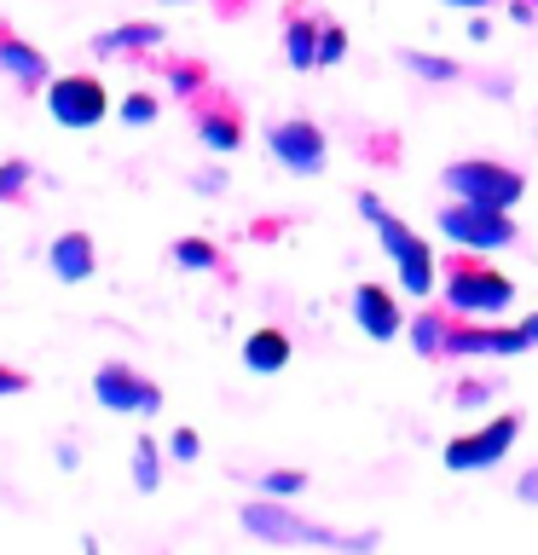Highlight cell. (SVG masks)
<instances>
[{
	"instance_id": "1",
	"label": "cell",
	"mask_w": 538,
	"mask_h": 555,
	"mask_svg": "<svg viewBox=\"0 0 538 555\" xmlns=\"http://www.w3.org/2000/svg\"><path fill=\"white\" fill-rule=\"evenodd\" d=\"M243 532L260 538V544H324V550H376V532H336V527H319V520L284 509L278 498H260V503H243Z\"/></svg>"
},
{
	"instance_id": "2",
	"label": "cell",
	"mask_w": 538,
	"mask_h": 555,
	"mask_svg": "<svg viewBox=\"0 0 538 555\" xmlns=\"http://www.w3.org/2000/svg\"><path fill=\"white\" fill-rule=\"evenodd\" d=\"M434 225H440V237L458 243L463 255H492V249H510L515 243L510 208H486V203H463V197H451L440 215H434Z\"/></svg>"
},
{
	"instance_id": "3",
	"label": "cell",
	"mask_w": 538,
	"mask_h": 555,
	"mask_svg": "<svg viewBox=\"0 0 538 555\" xmlns=\"http://www.w3.org/2000/svg\"><path fill=\"white\" fill-rule=\"evenodd\" d=\"M440 185L463 203H486V208H515L527 197V180L510 163H492V156H463V163L440 168Z\"/></svg>"
},
{
	"instance_id": "4",
	"label": "cell",
	"mask_w": 538,
	"mask_h": 555,
	"mask_svg": "<svg viewBox=\"0 0 538 555\" xmlns=\"http://www.w3.org/2000/svg\"><path fill=\"white\" fill-rule=\"evenodd\" d=\"M510 301H515V284L486 260H451L446 267V307L458 319H498V312H510Z\"/></svg>"
},
{
	"instance_id": "5",
	"label": "cell",
	"mask_w": 538,
	"mask_h": 555,
	"mask_svg": "<svg viewBox=\"0 0 538 555\" xmlns=\"http://www.w3.org/2000/svg\"><path fill=\"white\" fill-rule=\"evenodd\" d=\"M371 225L382 232V249H388V260H394L399 289H406V295H428L434 289V249H428V237H417L406 220L388 215V208H382Z\"/></svg>"
},
{
	"instance_id": "6",
	"label": "cell",
	"mask_w": 538,
	"mask_h": 555,
	"mask_svg": "<svg viewBox=\"0 0 538 555\" xmlns=\"http://www.w3.org/2000/svg\"><path fill=\"white\" fill-rule=\"evenodd\" d=\"M515 434H521V416H492L486 428H469V434H458V440H446L440 457H446L451 475H475V468H498L503 457H510Z\"/></svg>"
},
{
	"instance_id": "7",
	"label": "cell",
	"mask_w": 538,
	"mask_h": 555,
	"mask_svg": "<svg viewBox=\"0 0 538 555\" xmlns=\"http://www.w3.org/2000/svg\"><path fill=\"white\" fill-rule=\"evenodd\" d=\"M47 111L59 128H99L111 99H104V81L99 76H52L47 81Z\"/></svg>"
},
{
	"instance_id": "8",
	"label": "cell",
	"mask_w": 538,
	"mask_h": 555,
	"mask_svg": "<svg viewBox=\"0 0 538 555\" xmlns=\"http://www.w3.org/2000/svg\"><path fill=\"white\" fill-rule=\"evenodd\" d=\"M267 151L284 163L290 173H302V180H312V173H324L330 163V145H324V128L307 116H290V121H272L267 128Z\"/></svg>"
},
{
	"instance_id": "9",
	"label": "cell",
	"mask_w": 538,
	"mask_h": 555,
	"mask_svg": "<svg viewBox=\"0 0 538 555\" xmlns=\"http://www.w3.org/2000/svg\"><path fill=\"white\" fill-rule=\"evenodd\" d=\"M93 399L104 411H121V416H156V411H163V388L145 382L139 371H128V364H99Z\"/></svg>"
},
{
	"instance_id": "10",
	"label": "cell",
	"mask_w": 538,
	"mask_h": 555,
	"mask_svg": "<svg viewBox=\"0 0 538 555\" xmlns=\"http://www.w3.org/2000/svg\"><path fill=\"white\" fill-rule=\"evenodd\" d=\"M533 336L527 324L515 330H498V324H451L446 330V359H515L527 353Z\"/></svg>"
},
{
	"instance_id": "11",
	"label": "cell",
	"mask_w": 538,
	"mask_h": 555,
	"mask_svg": "<svg viewBox=\"0 0 538 555\" xmlns=\"http://www.w3.org/2000/svg\"><path fill=\"white\" fill-rule=\"evenodd\" d=\"M0 69H7V76L24 87V93H41V87L52 81V76H47V52L29 47L24 35L7 29V24H0Z\"/></svg>"
},
{
	"instance_id": "12",
	"label": "cell",
	"mask_w": 538,
	"mask_h": 555,
	"mask_svg": "<svg viewBox=\"0 0 538 555\" xmlns=\"http://www.w3.org/2000/svg\"><path fill=\"white\" fill-rule=\"evenodd\" d=\"M47 267H52L59 284H87V278L99 272L93 237H87V232H59V237H52V249H47Z\"/></svg>"
},
{
	"instance_id": "13",
	"label": "cell",
	"mask_w": 538,
	"mask_h": 555,
	"mask_svg": "<svg viewBox=\"0 0 538 555\" xmlns=\"http://www.w3.org/2000/svg\"><path fill=\"white\" fill-rule=\"evenodd\" d=\"M354 319H359V330L371 341H394L399 330H406V319H399V307H394V295L382 289V284H359L354 289Z\"/></svg>"
},
{
	"instance_id": "14",
	"label": "cell",
	"mask_w": 538,
	"mask_h": 555,
	"mask_svg": "<svg viewBox=\"0 0 538 555\" xmlns=\"http://www.w3.org/2000/svg\"><path fill=\"white\" fill-rule=\"evenodd\" d=\"M197 139L215 156H232L243 145V111H238L232 99H208L203 111H197Z\"/></svg>"
},
{
	"instance_id": "15",
	"label": "cell",
	"mask_w": 538,
	"mask_h": 555,
	"mask_svg": "<svg viewBox=\"0 0 538 555\" xmlns=\"http://www.w3.org/2000/svg\"><path fill=\"white\" fill-rule=\"evenodd\" d=\"M168 29L151 24V17H133V24H116V29H99L93 35V52L99 59H128V52H145V47H163Z\"/></svg>"
},
{
	"instance_id": "16",
	"label": "cell",
	"mask_w": 538,
	"mask_h": 555,
	"mask_svg": "<svg viewBox=\"0 0 538 555\" xmlns=\"http://www.w3.org/2000/svg\"><path fill=\"white\" fill-rule=\"evenodd\" d=\"M290 353H295V347H290V336L278 324H260L255 336L243 341V364H249L255 376H278L290 364Z\"/></svg>"
},
{
	"instance_id": "17",
	"label": "cell",
	"mask_w": 538,
	"mask_h": 555,
	"mask_svg": "<svg viewBox=\"0 0 538 555\" xmlns=\"http://www.w3.org/2000/svg\"><path fill=\"white\" fill-rule=\"evenodd\" d=\"M284 59H290V69H312V64H319V17L290 12V24H284Z\"/></svg>"
},
{
	"instance_id": "18",
	"label": "cell",
	"mask_w": 538,
	"mask_h": 555,
	"mask_svg": "<svg viewBox=\"0 0 538 555\" xmlns=\"http://www.w3.org/2000/svg\"><path fill=\"white\" fill-rule=\"evenodd\" d=\"M406 330H411V347H417L423 359H446V330H451V324L440 319V312H417Z\"/></svg>"
},
{
	"instance_id": "19",
	"label": "cell",
	"mask_w": 538,
	"mask_h": 555,
	"mask_svg": "<svg viewBox=\"0 0 538 555\" xmlns=\"http://www.w3.org/2000/svg\"><path fill=\"white\" fill-rule=\"evenodd\" d=\"M133 486L139 492H156V486H163V451H156V440H145V434H139V446H133Z\"/></svg>"
},
{
	"instance_id": "20",
	"label": "cell",
	"mask_w": 538,
	"mask_h": 555,
	"mask_svg": "<svg viewBox=\"0 0 538 555\" xmlns=\"http://www.w3.org/2000/svg\"><path fill=\"white\" fill-rule=\"evenodd\" d=\"M399 64H406L411 76L434 81V87H440V81H458V64H451V59H434V52H417V47H406V52H399Z\"/></svg>"
},
{
	"instance_id": "21",
	"label": "cell",
	"mask_w": 538,
	"mask_h": 555,
	"mask_svg": "<svg viewBox=\"0 0 538 555\" xmlns=\"http://www.w3.org/2000/svg\"><path fill=\"white\" fill-rule=\"evenodd\" d=\"M174 267H185V272H215V267H220V249H215V243H203V237H180V243H174Z\"/></svg>"
},
{
	"instance_id": "22",
	"label": "cell",
	"mask_w": 538,
	"mask_h": 555,
	"mask_svg": "<svg viewBox=\"0 0 538 555\" xmlns=\"http://www.w3.org/2000/svg\"><path fill=\"white\" fill-rule=\"evenodd\" d=\"M168 87H174L180 99H203V93H208V69L191 64V59H174V64H168Z\"/></svg>"
},
{
	"instance_id": "23",
	"label": "cell",
	"mask_w": 538,
	"mask_h": 555,
	"mask_svg": "<svg viewBox=\"0 0 538 555\" xmlns=\"http://www.w3.org/2000/svg\"><path fill=\"white\" fill-rule=\"evenodd\" d=\"M260 492L267 498H295V492H307V475L302 468H267V475H260Z\"/></svg>"
},
{
	"instance_id": "24",
	"label": "cell",
	"mask_w": 538,
	"mask_h": 555,
	"mask_svg": "<svg viewBox=\"0 0 538 555\" xmlns=\"http://www.w3.org/2000/svg\"><path fill=\"white\" fill-rule=\"evenodd\" d=\"M121 121H128V128H151L156 121V93H128L121 99Z\"/></svg>"
},
{
	"instance_id": "25",
	"label": "cell",
	"mask_w": 538,
	"mask_h": 555,
	"mask_svg": "<svg viewBox=\"0 0 538 555\" xmlns=\"http://www.w3.org/2000/svg\"><path fill=\"white\" fill-rule=\"evenodd\" d=\"M347 59V35L336 24H319V64H342Z\"/></svg>"
},
{
	"instance_id": "26",
	"label": "cell",
	"mask_w": 538,
	"mask_h": 555,
	"mask_svg": "<svg viewBox=\"0 0 538 555\" xmlns=\"http://www.w3.org/2000/svg\"><path fill=\"white\" fill-rule=\"evenodd\" d=\"M35 180V168L24 163V156H12V163H0V191H7V197H17V191H24Z\"/></svg>"
},
{
	"instance_id": "27",
	"label": "cell",
	"mask_w": 538,
	"mask_h": 555,
	"mask_svg": "<svg viewBox=\"0 0 538 555\" xmlns=\"http://www.w3.org/2000/svg\"><path fill=\"white\" fill-rule=\"evenodd\" d=\"M197 451H203V440H197L191 428H174V434H168V457H174V463H197Z\"/></svg>"
},
{
	"instance_id": "28",
	"label": "cell",
	"mask_w": 538,
	"mask_h": 555,
	"mask_svg": "<svg viewBox=\"0 0 538 555\" xmlns=\"http://www.w3.org/2000/svg\"><path fill=\"white\" fill-rule=\"evenodd\" d=\"M492 393H498V382H463V388H458V405L475 411V405H486Z\"/></svg>"
},
{
	"instance_id": "29",
	"label": "cell",
	"mask_w": 538,
	"mask_h": 555,
	"mask_svg": "<svg viewBox=\"0 0 538 555\" xmlns=\"http://www.w3.org/2000/svg\"><path fill=\"white\" fill-rule=\"evenodd\" d=\"M24 388H29V376L12 371V364H0V399H12V393H24Z\"/></svg>"
},
{
	"instance_id": "30",
	"label": "cell",
	"mask_w": 538,
	"mask_h": 555,
	"mask_svg": "<svg viewBox=\"0 0 538 555\" xmlns=\"http://www.w3.org/2000/svg\"><path fill=\"white\" fill-rule=\"evenodd\" d=\"M191 185H197L203 197H215V191H226V173H220V168H203V173H197V180H191Z\"/></svg>"
},
{
	"instance_id": "31",
	"label": "cell",
	"mask_w": 538,
	"mask_h": 555,
	"mask_svg": "<svg viewBox=\"0 0 538 555\" xmlns=\"http://www.w3.org/2000/svg\"><path fill=\"white\" fill-rule=\"evenodd\" d=\"M515 498H521V503H538V468H527V475L515 480Z\"/></svg>"
},
{
	"instance_id": "32",
	"label": "cell",
	"mask_w": 538,
	"mask_h": 555,
	"mask_svg": "<svg viewBox=\"0 0 538 555\" xmlns=\"http://www.w3.org/2000/svg\"><path fill=\"white\" fill-rule=\"evenodd\" d=\"M359 215H364V220L382 215V197H376V191H359Z\"/></svg>"
},
{
	"instance_id": "33",
	"label": "cell",
	"mask_w": 538,
	"mask_h": 555,
	"mask_svg": "<svg viewBox=\"0 0 538 555\" xmlns=\"http://www.w3.org/2000/svg\"><path fill=\"white\" fill-rule=\"evenodd\" d=\"M515 17H521V24H533V17H538V0H515V7H510Z\"/></svg>"
},
{
	"instance_id": "34",
	"label": "cell",
	"mask_w": 538,
	"mask_h": 555,
	"mask_svg": "<svg viewBox=\"0 0 538 555\" xmlns=\"http://www.w3.org/2000/svg\"><path fill=\"white\" fill-rule=\"evenodd\" d=\"M446 7H458V12H481L486 0H446Z\"/></svg>"
},
{
	"instance_id": "35",
	"label": "cell",
	"mask_w": 538,
	"mask_h": 555,
	"mask_svg": "<svg viewBox=\"0 0 538 555\" xmlns=\"http://www.w3.org/2000/svg\"><path fill=\"white\" fill-rule=\"evenodd\" d=\"M527 336H533V347H538V312H533V319H527Z\"/></svg>"
},
{
	"instance_id": "36",
	"label": "cell",
	"mask_w": 538,
	"mask_h": 555,
	"mask_svg": "<svg viewBox=\"0 0 538 555\" xmlns=\"http://www.w3.org/2000/svg\"><path fill=\"white\" fill-rule=\"evenodd\" d=\"M232 7H243V0H226V12H232Z\"/></svg>"
},
{
	"instance_id": "37",
	"label": "cell",
	"mask_w": 538,
	"mask_h": 555,
	"mask_svg": "<svg viewBox=\"0 0 538 555\" xmlns=\"http://www.w3.org/2000/svg\"><path fill=\"white\" fill-rule=\"evenodd\" d=\"M163 7H185V0H163Z\"/></svg>"
},
{
	"instance_id": "38",
	"label": "cell",
	"mask_w": 538,
	"mask_h": 555,
	"mask_svg": "<svg viewBox=\"0 0 538 555\" xmlns=\"http://www.w3.org/2000/svg\"><path fill=\"white\" fill-rule=\"evenodd\" d=\"M0 197H7V191H0Z\"/></svg>"
}]
</instances>
